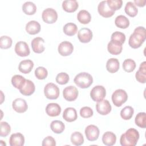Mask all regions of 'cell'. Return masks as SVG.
<instances>
[{
    "mask_svg": "<svg viewBox=\"0 0 146 146\" xmlns=\"http://www.w3.org/2000/svg\"><path fill=\"white\" fill-rule=\"evenodd\" d=\"M146 38V30L144 27L139 26L136 27L129 38L128 44L133 48H139Z\"/></svg>",
    "mask_w": 146,
    "mask_h": 146,
    "instance_id": "obj_1",
    "label": "cell"
},
{
    "mask_svg": "<svg viewBox=\"0 0 146 146\" xmlns=\"http://www.w3.org/2000/svg\"><path fill=\"white\" fill-rule=\"evenodd\" d=\"M139 133L135 128L128 129L124 133L122 134L120 143L122 146H135L139 139Z\"/></svg>",
    "mask_w": 146,
    "mask_h": 146,
    "instance_id": "obj_2",
    "label": "cell"
},
{
    "mask_svg": "<svg viewBox=\"0 0 146 146\" xmlns=\"http://www.w3.org/2000/svg\"><path fill=\"white\" fill-rule=\"evenodd\" d=\"M74 83L81 88H88L93 82L92 76L87 72H80L75 77Z\"/></svg>",
    "mask_w": 146,
    "mask_h": 146,
    "instance_id": "obj_3",
    "label": "cell"
},
{
    "mask_svg": "<svg viewBox=\"0 0 146 146\" xmlns=\"http://www.w3.org/2000/svg\"><path fill=\"white\" fill-rule=\"evenodd\" d=\"M112 101L113 104L116 107H120L128 99L127 92L122 89L116 90L112 95Z\"/></svg>",
    "mask_w": 146,
    "mask_h": 146,
    "instance_id": "obj_4",
    "label": "cell"
},
{
    "mask_svg": "<svg viewBox=\"0 0 146 146\" xmlns=\"http://www.w3.org/2000/svg\"><path fill=\"white\" fill-rule=\"evenodd\" d=\"M44 94L48 99H56L59 96V88L56 84L52 83H48L44 88Z\"/></svg>",
    "mask_w": 146,
    "mask_h": 146,
    "instance_id": "obj_5",
    "label": "cell"
},
{
    "mask_svg": "<svg viewBox=\"0 0 146 146\" xmlns=\"http://www.w3.org/2000/svg\"><path fill=\"white\" fill-rule=\"evenodd\" d=\"M42 18L44 22L48 24H52L57 21L58 14L54 9L52 8H47L43 11Z\"/></svg>",
    "mask_w": 146,
    "mask_h": 146,
    "instance_id": "obj_6",
    "label": "cell"
},
{
    "mask_svg": "<svg viewBox=\"0 0 146 146\" xmlns=\"http://www.w3.org/2000/svg\"><path fill=\"white\" fill-rule=\"evenodd\" d=\"M106 95V89L102 86H95L90 92V96L95 102H99L105 98Z\"/></svg>",
    "mask_w": 146,
    "mask_h": 146,
    "instance_id": "obj_7",
    "label": "cell"
},
{
    "mask_svg": "<svg viewBox=\"0 0 146 146\" xmlns=\"http://www.w3.org/2000/svg\"><path fill=\"white\" fill-rule=\"evenodd\" d=\"M63 96L64 99L67 101L72 102L76 100L78 98V91L75 87L70 86L63 90Z\"/></svg>",
    "mask_w": 146,
    "mask_h": 146,
    "instance_id": "obj_8",
    "label": "cell"
},
{
    "mask_svg": "<svg viewBox=\"0 0 146 146\" xmlns=\"http://www.w3.org/2000/svg\"><path fill=\"white\" fill-rule=\"evenodd\" d=\"M85 135L88 140L93 141L96 140L99 136V129L95 125H89L85 129Z\"/></svg>",
    "mask_w": 146,
    "mask_h": 146,
    "instance_id": "obj_9",
    "label": "cell"
},
{
    "mask_svg": "<svg viewBox=\"0 0 146 146\" xmlns=\"http://www.w3.org/2000/svg\"><path fill=\"white\" fill-rule=\"evenodd\" d=\"M98 10L100 15L105 18L111 17L115 14V11L108 6L107 1H103L99 3Z\"/></svg>",
    "mask_w": 146,
    "mask_h": 146,
    "instance_id": "obj_10",
    "label": "cell"
},
{
    "mask_svg": "<svg viewBox=\"0 0 146 146\" xmlns=\"http://www.w3.org/2000/svg\"><path fill=\"white\" fill-rule=\"evenodd\" d=\"M111 106L107 100H102L98 102L96 104V110L97 112L102 115L108 114L111 111Z\"/></svg>",
    "mask_w": 146,
    "mask_h": 146,
    "instance_id": "obj_11",
    "label": "cell"
},
{
    "mask_svg": "<svg viewBox=\"0 0 146 146\" xmlns=\"http://www.w3.org/2000/svg\"><path fill=\"white\" fill-rule=\"evenodd\" d=\"M15 52L18 56L22 57L27 56L30 53L28 44L25 42L23 41H20L16 43L15 46Z\"/></svg>",
    "mask_w": 146,
    "mask_h": 146,
    "instance_id": "obj_12",
    "label": "cell"
},
{
    "mask_svg": "<svg viewBox=\"0 0 146 146\" xmlns=\"http://www.w3.org/2000/svg\"><path fill=\"white\" fill-rule=\"evenodd\" d=\"M58 50L59 54L62 56H68L73 52L74 46L71 42L64 41L59 44Z\"/></svg>",
    "mask_w": 146,
    "mask_h": 146,
    "instance_id": "obj_13",
    "label": "cell"
},
{
    "mask_svg": "<svg viewBox=\"0 0 146 146\" xmlns=\"http://www.w3.org/2000/svg\"><path fill=\"white\" fill-rule=\"evenodd\" d=\"M78 38L80 42L88 43L92 38V32L90 29L82 28L78 31Z\"/></svg>",
    "mask_w": 146,
    "mask_h": 146,
    "instance_id": "obj_14",
    "label": "cell"
},
{
    "mask_svg": "<svg viewBox=\"0 0 146 146\" xmlns=\"http://www.w3.org/2000/svg\"><path fill=\"white\" fill-rule=\"evenodd\" d=\"M44 43V40L42 38L36 37L34 38L31 43V47L33 51L38 54L43 52L45 50Z\"/></svg>",
    "mask_w": 146,
    "mask_h": 146,
    "instance_id": "obj_15",
    "label": "cell"
},
{
    "mask_svg": "<svg viewBox=\"0 0 146 146\" xmlns=\"http://www.w3.org/2000/svg\"><path fill=\"white\" fill-rule=\"evenodd\" d=\"M12 107L18 113H23L26 112L28 108V106L26 100L22 98H17L15 99L13 102Z\"/></svg>",
    "mask_w": 146,
    "mask_h": 146,
    "instance_id": "obj_16",
    "label": "cell"
},
{
    "mask_svg": "<svg viewBox=\"0 0 146 146\" xmlns=\"http://www.w3.org/2000/svg\"><path fill=\"white\" fill-rule=\"evenodd\" d=\"M46 112L51 117L57 116H59L61 112V107L57 103H51L47 105L46 107Z\"/></svg>",
    "mask_w": 146,
    "mask_h": 146,
    "instance_id": "obj_17",
    "label": "cell"
},
{
    "mask_svg": "<svg viewBox=\"0 0 146 146\" xmlns=\"http://www.w3.org/2000/svg\"><path fill=\"white\" fill-rule=\"evenodd\" d=\"M10 146H22L25 144V137L21 133L12 134L9 139Z\"/></svg>",
    "mask_w": 146,
    "mask_h": 146,
    "instance_id": "obj_18",
    "label": "cell"
},
{
    "mask_svg": "<svg viewBox=\"0 0 146 146\" xmlns=\"http://www.w3.org/2000/svg\"><path fill=\"white\" fill-rule=\"evenodd\" d=\"M107 49L110 54L112 55H119L122 51V44L117 41L111 40L107 45Z\"/></svg>",
    "mask_w": 146,
    "mask_h": 146,
    "instance_id": "obj_19",
    "label": "cell"
},
{
    "mask_svg": "<svg viewBox=\"0 0 146 146\" xmlns=\"http://www.w3.org/2000/svg\"><path fill=\"white\" fill-rule=\"evenodd\" d=\"M63 119L68 122H72L76 120L78 117L76 110L73 107L66 108L63 113Z\"/></svg>",
    "mask_w": 146,
    "mask_h": 146,
    "instance_id": "obj_20",
    "label": "cell"
},
{
    "mask_svg": "<svg viewBox=\"0 0 146 146\" xmlns=\"http://www.w3.org/2000/svg\"><path fill=\"white\" fill-rule=\"evenodd\" d=\"M35 90V87L34 83L30 80L26 79L25 85L21 89L19 90V91L25 96H30L34 92Z\"/></svg>",
    "mask_w": 146,
    "mask_h": 146,
    "instance_id": "obj_21",
    "label": "cell"
},
{
    "mask_svg": "<svg viewBox=\"0 0 146 146\" xmlns=\"http://www.w3.org/2000/svg\"><path fill=\"white\" fill-rule=\"evenodd\" d=\"M79 5L76 0H66L62 2L63 10L68 13H73L78 8Z\"/></svg>",
    "mask_w": 146,
    "mask_h": 146,
    "instance_id": "obj_22",
    "label": "cell"
},
{
    "mask_svg": "<svg viewBox=\"0 0 146 146\" xmlns=\"http://www.w3.org/2000/svg\"><path fill=\"white\" fill-rule=\"evenodd\" d=\"M136 79L141 83H145L146 82V62L144 61L140 65L139 70L135 74Z\"/></svg>",
    "mask_w": 146,
    "mask_h": 146,
    "instance_id": "obj_23",
    "label": "cell"
},
{
    "mask_svg": "<svg viewBox=\"0 0 146 146\" xmlns=\"http://www.w3.org/2000/svg\"><path fill=\"white\" fill-rule=\"evenodd\" d=\"M40 30V24L35 21H31L29 22L26 25V31L27 33L31 35H35Z\"/></svg>",
    "mask_w": 146,
    "mask_h": 146,
    "instance_id": "obj_24",
    "label": "cell"
},
{
    "mask_svg": "<svg viewBox=\"0 0 146 146\" xmlns=\"http://www.w3.org/2000/svg\"><path fill=\"white\" fill-rule=\"evenodd\" d=\"M34 67V63L31 60H23L21 61L18 66V69L20 72L23 74L30 73Z\"/></svg>",
    "mask_w": 146,
    "mask_h": 146,
    "instance_id": "obj_25",
    "label": "cell"
},
{
    "mask_svg": "<svg viewBox=\"0 0 146 146\" xmlns=\"http://www.w3.org/2000/svg\"><path fill=\"white\" fill-rule=\"evenodd\" d=\"M116 141V136L115 134L112 132L107 131L105 132L102 136V141L106 145L112 146L115 144Z\"/></svg>",
    "mask_w": 146,
    "mask_h": 146,
    "instance_id": "obj_26",
    "label": "cell"
},
{
    "mask_svg": "<svg viewBox=\"0 0 146 146\" xmlns=\"http://www.w3.org/2000/svg\"><path fill=\"white\" fill-rule=\"evenodd\" d=\"M119 62L116 58L109 59L106 63V68L110 73H115L119 69Z\"/></svg>",
    "mask_w": 146,
    "mask_h": 146,
    "instance_id": "obj_27",
    "label": "cell"
},
{
    "mask_svg": "<svg viewBox=\"0 0 146 146\" xmlns=\"http://www.w3.org/2000/svg\"><path fill=\"white\" fill-rule=\"evenodd\" d=\"M26 79L20 75H15L11 78V83L13 86L17 88V89H21L26 83Z\"/></svg>",
    "mask_w": 146,
    "mask_h": 146,
    "instance_id": "obj_28",
    "label": "cell"
},
{
    "mask_svg": "<svg viewBox=\"0 0 146 146\" xmlns=\"http://www.w3.org/2000/svg\"><path fill=\"white\" fill-rule=\"evenodd\" d=\"M115 25L120 29H127L129 25V19L123 15H120L115 18Z\"/></svg>",
    "mask_w": 146,
    "mask_h": 146,
    "instance_id": "obj_29",
    "label": "cell"
},
{
    "mask_svg": "<svg viewBox=\"0 0 146 146\" xmlns=\"http://www.w3.org/2000/svg\"><path fill=\"white\" fill-rule=\"evenodd\" d=\"M77 19L80 23L82 24H87L91 21V16L90 13L87 10H82L78 13Z\"/></svg>",
    "mask_w": 146,
    "mask_h": 146,
    "instance_id": "obj_30",
    "label": "cell"
},
{
    "mask_svg": "<svg viewBox=\"0 0 146 146\" xmlns=\"http://www.w3.org/2000/svg\"><path fill=\"white\" fill-rule=\"evenodd\" d=\"M22 10L27 15H33L36 11V6L33 2L28 1L22 5Z\"/></svg>",
    "mask_w": 146,
    "mask_h": 146,
    "instance_id": "obj_31",
    "label": "cell"
},
{
    "mask_svg": "<svg viewBox=\"0 0 146 146\" xmlns=\"http://www.w3.org/2000/svg\"><path fill=\"white\" fill-rule=\"evenodd\" d=\"M50 128L55 133H61L65 128L64 123L60 120H54L50 124Z\"/></svg>",
    "mask_w": 146,
    "mask_h": 146,
    "instance_id": "obj_32",
    "label": "cell"
},
{
    "mask_svg": "<svg viewBox=\"0 0 146 146\" xmlns=\"http://www.w3.org/2000/svg\"><path fill=\"white\" fill-rule=\"evenodd\" d=\"M64 33L68 36L74 35L78 31L77 26L74 23H66L63 29Z\"/></svg>",
    "mask_w": 146,
    "mask_h": 146,
    "instance_id": "obj_33",
    "label": "cell"
},
{
    "mask_svg": "<svg viewBox=\"0 0 146 146\" xmlns=\"http://www.w3.org/2000/svg\"><path fill=\"white\" fill-rule=\"evenodd\" d=\"M124 10L125 13L131 17H135L137 13L138 10L135 5L132 2H128L125 6Z\"/></svg>",
    "mask_w": 146,
    "mask_h": 146,
    "instance_id": "obj_34",
    "label": "cell"
},
{
    "mask_svg": "<svg viewBox=\"0 0 146 146\" xmlns=\"http://www.w3.org/2000/svg\"><path fill=\"white\" fill-rule=\"evenodd\" d=\"M71 141L75 145L79 146L83 144L84 138L82 134L79 132H75L71 134Z\"/></svg>",
    "mask_w": 146,
    "mask_h": 146,
    "instance_id": "obj_35",
    "label": "cell"
},
{
    "mask_svg": "<svg viewBox=\"0 0 146 146\" xmlns=\"http://www.w3.org/2000/svg\"><path fill=\"white\" fill-rule=\"evenodd\" d=\"M135 121L138 127L145 128L146 127V113L145 112L138 113L135 117Z\"/></svg>",
    "mask_w": 146,
    "mask_h": 146,
    "instance_id": "obj_36",
    "label": "cell"
},
{
    "mask_svg": "<svg viewBox=\"0 0 146 146\" xmlns=\"http://www.w3.org/2000/svg\"><path fill=\"white\" fill-rule=\"evenodd\" d=\"M134 113L133 108L131 106H125L120 111V116L124 120H129Z\"/></svg>",
    "mask_w": 146,
    "mask_h": 146,
    "instance_id": "obj_37",
    "label": "cell"
},
{
    "mask_svg": "<svg viewBox=\"0 0 146 146\" xmlns=\"http://www.w3.org/2000/svg\"><path fill=\"white\" fill-rule=\"evenodd\" d=\"M123 68L127 72H132L136 68V63L131 59H127L123 63Z\"/></svg>",
    "mask_w": 146,
    "mask_h": 146,
    "instance_id": "obj_38",
    "label": "cell"
},
{
    "mask_svg": "<svg viewBox=\"0 0 146 146\" xmlns=\"http://www.w3.org/2000/svg\"><path fill=\"white\" fill-rule=\"evenodd\" d=\"M12 39L8 36H2L0 38V47L3 49H7L12 45Z\"/></svg>",
    "mask_w": 146,
    "mask_h": 146,
    "instance_id": "obj_39",
    "label": "cell"
},
{
    "mask_svg": "<svg viewBox=\"0 0 146 146\" xmlns=\"http://www.w3.org/2000/svg\"><path fill=\"white\" fill-rule=\"evenodd\" d=\"M35 75L37 79L43 80L46 78L48 75L47 70L43 67H38L35 70Z\"/></svg>",
    "mask_w": 146,
    "mask_h": 146,
    "instance_id": "obj_40",
    "label": "cell"
},
{
    "mask_svg": "<svg viewBox=\"0 0 146 146\" xmlns=\"http://www.w3.org/2000/svg\"><path fill=\"white\" fill-rule=\"evenodd\" d=\"M0 135L2 137L7 136L11 131L10 125L6 121H2L0 124Z\"/></svg>",
    "mask_w": 146,
    "mask_h": 146,
    "instance_id": "obj_41",
    "label": "cell"
},
{
    "mask_svg": "<svg viewBox=\"0 0 146 146\" xmlns=\"http://www.w3.org/2000/svg\"><path fill=\"white\" fill-rule=\"evenodd\" d=\"M111 40L117 41L123 44L125 40V35L120 31H115L111 35Z\"/></svg>",
    "mask_w": 146,
    "mask_h": 146,
    "instance_id": "obj_42",
    "label": "cell"
},
{
    "mask_svg": "<svg viewBox=\"0 0 146 146\" xmlns=\"http://www.w3.org/2000/svg\"><path fill=\"white\" fill-rule=\"evenodd\" d=\"M69 76L66 72H60L56 76V82L59 84H66L69 81Z\"/></svg>",
    "mask_w": 146,
    "mask_h": 146,
    "instance_id": "obj_43",
    "label": "cell"
},
{
    "mask_svg": "<svg viewBox=\"0 0 146 146\" xmlns=\"http://www.w3.org/2000/svg\"><path fill=\"white\" fill-rule=\"evenodd\" d=\"M107 4L108 6L112 10H117L120 9L123 4V1L121 0H107Z\"/></svg>",
    "mask_w": 146,
    "mask_h": 146,
    "instance_id": "obj_44",
    "label": "cell"
},
{
    "mask_svg": "<svg viewBox=\"0 0 146 146\" xmlns=\"http://www.w3.org/2000/svg\"><path fill=\"white\" fill-rule=\"evenodd\" d=\"M93 111L89 107H83L80 110V115L83 118H89L93 115Z\"/></svg>",
    "mask_w": 146,
    "mask_h": 146,
    "instance_id": "obj_45",
    "label": "cell"
},
{
    "mask_svg": "<svg viewBox=\"0 0 146 146\" xmlns=\"http://www.w3.org/2000/svg\"><path fill=\"white\" fill-rule=\"evenodd\" d=\"M42 145L43 146H55L56 145V142L52 136H48L43 139Z\"/></svg>",
    "mask_w": 146,
    "mask_h": 146,
    "instance_id": "obj_46",
    "label": "cell"
},
{
    "mask_svg": "<svg viewBox=\"0 0 146 146\" xmlns=\"http://www.w3.org/2000/svg\"><path fill=\"white\" fill-rule=\"evenodd\" d=\"M145 2H146V1L145 0H144V1H134L133 2V3H135L136 5L139 6V7H143L145 6Z\"/></svg>",
    "mask_w": 146,
    "mask_h": 146,
    "instance_id": "obj_47",
    "label": "cell"
}]
</instances>
